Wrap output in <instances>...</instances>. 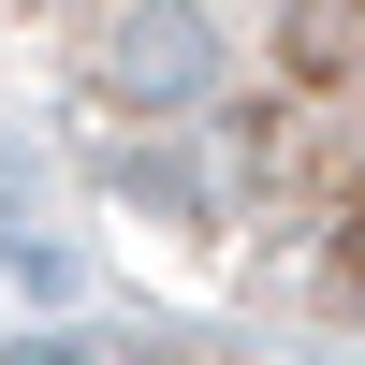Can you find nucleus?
Here are the masks:
<instances>
[{
  "label": "nucleus",
  "mask_w": 365,
  "mask_h": 365,
  "mask_svg": "<svg viewBox=\"0 0 365 365\" xmlns=\"http://www.w3.org/2000/svg\"><path fill=\"white\" fill-rule=\"evenodd\" d=\"M44 88L175 278L365 351V0H44Z\"/></svg>",
  "instance_id": "nucleus-1"
}]
</instances>
